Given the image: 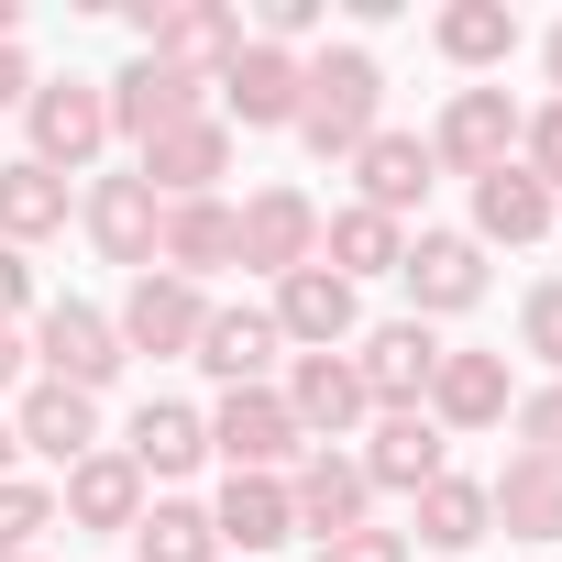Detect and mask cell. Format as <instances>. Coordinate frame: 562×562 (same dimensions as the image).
Returning <instances> with one entry per match:
<instances>
[{
    "label": "cell",
    "instance_id": "6da1fadb",
    "mask_svg": "<svg viewBox=\"0 0 562 562\" xmlns=\"http://www.w3.org/2000/svg\"><path fill=\"white\" fill-rule=\"evenodd\" d=\"M375 111H386V67L364 56V45H321L310 67H299V144L310 155H364L375 144Z\"/></svg>",
    "mask_w": 562,
    "mask_h": 562
},
{
    "label": "cell",
    "instance_id": "7a4b0ae2",
    "mask_svg": "<svg viewBox=\"0 0 562 562\" xmlns=\"http://www.w3.org/2000/svg\"><path fill=\"white\" fill-rule=\"evenodd\" d=\"M133 34H144L155 67H177V78H199V89L243 56V12H221V0H144Z\"/></svg>",
    "mask_w": 562,
    "mask_h": 562
},
{
    "label": "cell",
    "instance_id": "3957f363",
    "mask_svg": "<svg viewBox=\"0 0 562 562\" xmlns=\"http://www.w3.org/2000/svg\"><path fill=\"white\" fill-rule=\"evenodd\" d=\"M23 122H34V166L78 177V166L111 144V89H100V78H34Z\"/></svg>",
    "mask_w": 562,
    "mask_h": 562
},
{
    "label": "cell",
    "instance_id": "277c9868",
    "mask_svg": "<svg viewBox=\"0 0 562 562\" xmlns=\"http://www.w3.org/2000/svg\"><path fill=\"white\" fill-rule=\"evenodd\" d=\"M299 67H310V56H276V45L243 34V56L210 78V111H221L232 133H299Z\"/></svg>",
    "mask_w": 562,
    "mask_h": 562
},
{
    "label": "cell",
    "instance_id": "5b68a950",
    "mask_svg": "<svg viewBox=\"0 0 562 562\" xmlns=\"http://www.w3.org/2000/svg\"><path fill=\"white\" fill-rule=\"evenodd\" d=\"M210 452H221L232 474H288V463L310 452V430L288 419V397H276V386H232V397L210 408Z\"/></svg>",
    "mask_w": 562,
    "mask_h": 562
},
{
    "label": "cell",
    "instance_id": "8992f818",
    "mask_svg": "<svg viewBox=\"0 0 562 562\" xmlns=\"http://www.w3.org/2000/svg\"><path fill=\"white\" fill-rule=\"evenodd\" d=\"M430 166H452V177L518 166V100H507V89H452L441 122H430Z\"/></svg>",
    "mask_w": 562,
    "mask_h": 562
},
{
    "label": "cell",
    "instance_id": "52a82bcc",
    "mask_svg": "<svg viewBox=\"0 0 562 562\" xmlns=\"http://www.w3.org/2000/svg\"><path fill=\"white\" fill-rule=\"evenodd\" d=\"M34 364H45L56 386L100 397V386L122 375V331H111V310H89V299H56V310H34Z\"/></svg>",
    "mask_w": 562,
    "mask_h": 562
},
{
    "label": "cell",
    "instance_id": "ba28073f",
    "mask_svg": "<svg viewBox=\"0 0 562 562\" xmlns=\"http://www.w3.org/2000/svg\"><path fill=\"white\" fill-rule=\"evenodd\" d=\"M397 288H408V321H452L485 299V243L474 232H419L397 254Z\"/></svg>",
    "mask_w": 562,
    "mask_h": 562
},
{
    "label": "cell",
    "instance_id": "9c48e42d",
    "mask_svg": "<svg viewBox=\"0 0 562 562\" xmlns=\"http://www.w3.org/2000/svg\"><path fill=\"white\" fill-rule=\"evenodd\" d=\"M232 221H243V265H254V276L321 265V199H310V188H254Z\"/></svg>",
    "mask_w": 562,
    "mask_h": 562
},
{
    "label": "cell",
    "instance_id": "30bf717a",
    "mask_svg": "<svg viewBox=\"0 0 562 562\" xmlns=\"http://www.w3.org/2000/svg\"><path fill=\"white\" fill-rule=\"evenodd\" d=\"M199 321H210V299L188 288V276H166V265H144L133 288H122V310H111L122 353H188V342H199Z\"/></svg>",
    "mask_w": 562,
    "mask_h": 562
},
{
    "label": "cell",
    "instance_id": "8fae6325",
    "mask_svg": "<svg viewBox=\"0 0 562 562\" xmlns=\"http://www.w3.org/2000/svg\"><path fill=\"white\" fill-rule=\"evenodd\" d=\"M133 177H144L155 199H221V177H232V122H221V111H199V122L155 133Z\"/></svg>",
    "mask_w": 562,
    "mask_h": 562
},
{
    "label": "cell",
    "instance_id": "7c38bea8",
    "mask_svg": "<svg viewBox=\"0 0 562 562\" xmlns=\"http://www.w3.org/2000/svg\"><path fill=\"white\" fill-rule=\"evenodd\" d=\"M441 331L430 321H386V331H364V353H353V375H364V408H419L430 397V375H441Z\"/></svg>",
    "mask_w": 562,
    "mask_h": 562
},
{
    "label": "cell",
    "instance_id": "4fadbf2b",
    "mask_svg": "<svg viewBox=\"0 0 562 562\" xmlns=\"http://www.w3.org/2000/svg\"><path fill=\"white\" fill-rule=\"evenodd\" d=\"M265 321H276V342H299V353H342L364 310H353V288L331 265H299V276H276V310Z\"/></svg>",
    "mask_w": 562,
    "mask_h": 562
},
{
    "label": "cell",
    "instance_id": "5bb4252c",
    "mask_svg": "<svg viewBox=\"0 0 562 562\" xmlns=\"http://www.w3.org/2000/svg\"><path fill=\"white\" fill-rule=\"evenodd\" d=\"M276 397H288V419L310 430V452H331L353 419H375V408H364V375H353V353H299Z\"/></svg>",
    "mask_w": 562,
    "mask_h": 562
},
{
    "label": "cell",
    "instance_id": "9a60e30c",
    "mask_svg": "<svg viewBox=\"0 0 562 562\" xmlns=\"http://www.w3.org/2000/svg\"><path fill=\"white\" fill-rule=\"evenodd\" d=\"M155 265L166 276H221V265H243V221H232V199H166V221H155Z\"/></svg>",
    "mask_w": 562,
    "mask_h": 562
},
{
    "label": "cell",
    "instance_id": "2e32d148",
    "mask_svg": "<svg viewBox=\"0 0 562 562\" xmlns=\"http://www.w3.org/2000/svg\"><path fill=\"white\" fill-rule=\"evenodd\" d=\"M100 89H111V133H133V144H155V133H177V122L210 111V89L177 78V67H155V56H133V67L100 78Z\"/></svg>",
    "mask_w": 562,
    "mask_h": 562
},
{
    "label": "cell",
    "instance_id": "e0dca14e",
    "mask_svg": "<svg viewBox=\"0 0 562 562\" xmlns=\"http://www.w3.org/2000/svg\"><path fill=\"white\" fill-rule=\"evenodd\" d=\"M12 441H23L34 463H89V452H100V397H78V386L34 375V386H23V408H12Z\"/></svg>",
    "mask_w": 562,
    "mask_h": 562
},
{
    "label": "cell",
    "instance_id": "ac0fdd59",
    "mask_svg": "<svg viewBox=\"0 0 562 562\" xmlns=\"http://www.w3.org/2000/svg\"><path fill=\"white\" fill-rule=\"evenodd\" d=\"M364 507H375V485H364L353 452H299V463H288V518H299V529L342 540V529H364Z\"/></svg>",
    "mask_w": 562,
    "mask_h": 562
},
{
    "label": "cell",
    "instance_id": "d6986e66",
    "mask_svg": "<svg viewBox=\"0 0 562 562\" xmlns=\"http://www.w3.org/2000/svg\"><path fill=\"white\" fill-rule=\"evenodd\" d=\"M419 408L441 419V441H452V430H496V419L518 408L507 353H441V375H430V397H419Z\"/></svg>",
    "mask_w": 562,
    "mask_h": 562
},
{
    "label": "cell",
    "instance_id": "ffe728a7",
    "mask_svg": "<svg viewBox=\"0 0 562 562\" xmlns=\"http://www.w3.org/2000/svg\"><path fill=\"white\" fill-rule=\"evenodd\" d=\"M364 463V485H397V496H419V485H441L452 463H441V419L430 408H375V441L353 452Z\"/></svg>",
    "mask_w": 562,
    "mask_h": 562
},
{
    "label": "cell",
    "instance_id": "44dd1931",
    "mask_svg": "<svg viewBox=\"0 0 562 562\" xmlns=\"http://www.w3.org/2000/svg\"><path fill=\"white\" fill-rule=\"evenodd\" d=\"M78 221H89V243H100L111 265L144 276V265H155V221H166V199H155L144 177H100V188L78 199Z\"/></svg>",
    "mask_w": 562,
    "mask_h": 562
},
{
    "label": "cell",
    "instance_id": "7402d4cb",
    "mask_svg": "<svg viewBox=\"0 0 562 562\" xmlns=\"http://www.w3.org/2000/svg\"><path fill=\"white\" fill-rule=\"evenodd\" d=\"M122 463H133L144 485L199 474V463H210V419H199V408H177V397H144V408H133V430H122Z\"/></svg>",
    "mask_w": 562,
    "mask_h": 562
},
{
    "label": "cell",
    "instance_id": "603a6c76",
    "mask_svg": "<svg viewBox=\"0 0 562 562\" xmlns=\"http://www.w3.org/2000/svg\"><path fill=\"white\" fill-rule=\"evenodd\" d=\"M210 529H221V551L265 562L276 540L299 529V518H288V474H221V496H210Z\"/></svg>",
    "mask_w": 562,
    "mask_h": 562
},
{
    "label": "cell",
    "instance_id": "cb8c5ba5",
    "mask_svg": "<svg viewBox=\"0 0 562 562\" xmlns=\"http://www.w3.org/2000/svg\"><path fill=\"white\" fill-rule=\"evenodd\" d=\"M353 177H364V210L408 221V210L430 199V177H441V166H430V133H386V122H375V144L353 155Z\"/></svg>",
    "mask_w": 562,
    "mask_h": 562
},
{
    "label": "cell",
    "instance_id": "d4e9b609",
    "mask_svg": "<svg viewBox=\"0 0 562 562\" xmlns=\"http://www.w3.org/2000/svg\"><path fill=\"white\" fill-rule=\"evenodd\" d=\"M397 254H408V221H386V210H331L321 221V265L342 276V288H364V276H397Z\"/></svg>",
    "mask_w": 562,
    "mask_h": 562
},
{
    "label": "cell",
    "instance_id": "484cf974",
    "mask_svg": "<svg viewBox=\"0 0 562 562\" xmlns=\"http://www.w3.org/2000/svg\"><path fill=\"white\" fill-rule=\"evenodd\" d=\"M562 221V199L529 177V166H496V177H474V243H540Z\"/></svg>",
    "mask_w": 562,
    "mask_h": 562
},
{
    "label": "cell",
    "instance_id": "4316f807",
    "mask_svg": "<svg viewBox=\"0 0 562 562\" xmlns=\"http://www.w3.org/2000/svg\"><path fill=\"white\" fill-rule=\"evenodd\" d=\"M485 507H496V529H507V540H562V463L507 452V474L485 485Z\"/></svg>",
    "mask_w": 562,
    "mask_h": 562
},
{
    "label": "cell",
    "instance_id": "83f0119b",
    "mask_svg": "<svg viewBox=\"0 0 562 562\" xmlns=\"http://www.w3.org/2000/svg\"><path fill=\"white\" fill-rule=\"evenodd\" d=\"M188 364H210L221 386H265V364H276V321H265V310H210L199 342H188Z\"/></svg>",
    "mask_w": 562,
    "mask_h": 562
},
{
    "label": "cell",
    "instance_id": "f1b7e54d",
    "mask_svg": "<svg viewBox=\"0 0 562 562\" xmlns=\"http://www.w3.org/2000/svg\"><path fill=\"white\" fill-rule=\"evenodd\" d=\"M56 518H78V529H133V518H144V474H133L122 452H89V463H67Z\"/></svg>",
    "mask_w": 562,
    "mask_h": 562
},
{
    "label": "cell",
    "instance_id": "f546056e",
    "mask_svg": "<svg viewBox=\"0 0 562 562\" xmlns=\"http://www.w3.org/2000/svg\"><path fill=\"white\" fill-rule=\"evenodd\" d=\"M45 232H67V177L23 155V166H0V243L23 254V243H45Z\"/></svg>",
    "mask_w": 562,
    "mask_h": 562
},
{
    "label": "cell",
    "instance_id": "4dcf8cb0",
    "mask_svg": "<svg viewBox=\"0 0 562 562\" xmlns=\"http://www.w3.org/2000/svg\"><path fill=\"white\" fill-rule=\"evenodd\" d=\"M474 551V540H496V507H485V485H463V474H441V485H419V529H408V551Z\"/></svg>",
    "mask_w": 562,
    "mask_h": 562
},
{
    "label": "cell",
    "instance_id": "1f68e13d",
    "mask_svg": "<svg viewBox=\"0 0 562 562\" xmlns=\"http://www.w3.org/2000/svg\"><path fill=\"white\" fill-rule=\"evenodd\" d=\"M133 562H221L210 507H199V496H155V507L133 518Z\"/></svg>",
    "mask_w": 562,
    "mask_h": 562
},
{
    "label": "cell",
    "instance_id": "d6a6232c",
    "mask_svg": "<svg viewBox=\"0 0 562 562\" xmlns=\"http://www.w3.org/2000/svg\"><path fill=\"white\" fill-rule=\"evenodd\" d=\"M430 45L452 67H507L518 56V12H507V0H452V12L430 23Z\"/></svg>",
    "mask_w": 562,
    "mask_h": 562
},
{
    "label": "cell",
    "instance_id": "836d02e7",
    "mask_svg": "<svg viewBox=\"0 0 562 562\" xmlns=\"http://www.w3.org/2000/svg\"><path fill=\"white\" fill-rule=\"evenodd\" d=\"M56 529V485H0V562H34V540Z\"/></svg>",
    "mask_w": 562,
    "mask_h": 562
},
{
    "label": "cell",
    "instance_id": "e575fe53",
    "mask_svg": "<svg viewBox=\"0 0 562 562\" xmlns=\"http://www.w3.org/2000/svg\"><path fill=\"white\" fill-rule=\"evenodd\" d=\"M518 166H529L540 188H562V100H540V111L518 122Z\"/></svg>",
    "mask_w": 562,
    "mask_h": 562
},
{
    "label": "cell",
    "instance_id": "d590c367",
    "mask_svg": "<svg viewBox=\"0 0 562 562\" xmlns=\"http://www.w3.org/2000/svg\"><path fill=\"white\" fill-rule=\"evenodd\" d=\"M518 342L562 375V276H551V288H529V310H518Z\"/></svg>",
    "mask_w": 562,
    "mask_h": 562
},
{
    "label": "cell",
    "instance_id": "8d00e7d4",
    "mask_svg": "<svg viewBox=\"0 0 562 562\" xmlns=\"http://www.w3.org/2000/svg\"><path fill=\"white\" fill-rule=\"evenodd\" d=\"M507 419H518V441H529V452H540V463H562V375H551V386H540V397H518V408H507Z\"/></svg>",
    "mask_w": 562,
    "mask_h": 562
},
{
    "label": "cell",
    "instance_id": "74e56055",
    "mask_svg": "<svg viewBox=\"0 0 562 562\" xmlns=\"http://www.w3.org/2000/svg\"><path fill=\"white\" fill-rule=\"evenodd\" d=\"M321 562H408V529H342V540H321Z\"/></svg>",
    "mask_w": 562,
    "mask_h": 562
},
{
    "label": "cell",
    "instance_id": "f35d334b",
    "mask_svg": "<svg viewBox=\"0 0 562 562\" xmlns=\"http://www.w3.org/2000/svg\"><path fill=\"white\" fill-rule=\"evenodd\" d=\"M23 299H34V265H23L12 243H0V321H23Z\"/></svg>",
    "mask_w": 562,
    "mask_h": 562
},
{
    "label": "cell",
    "instance_id": "ab89813d",
    "mask_svg": "<svg viewBox=\"0 0 562 562\" xmlns=\"http://www.w3.org/2000/svg\"><path fill=\"white\" fill-rule=\"evenodd\" d=\"M23 364H34V331H23V321H0V386H23Z\"/></svg>",
    "mask_w": 562,
    "mask_h": 562
},
{
    "label": "cell",
    "instance_id": "60d3db41",
    "mask_svg": "<svg viewBox=\"0 0 562 562\" xmlns=\"http://www.w3.org/2000/svg\"><path fill=\"white\" fill-rule=\"evenodd\" d=\"M12 100H34V67H23V45H0V111Z\"/></svg>",
    "mask_w": 562,
    "mask_h": 562
},
{
    "label": "cell",
    "instance_id": "b9f144b4",
    "mask_svg": "<svg viewBox=\"0 0 562 562\" xmlns=\"http://www.w3.org/2000/svg\"><path fill=\"white\" fill-rule=\"evenodd\" d=\"M540 67H551V100H562V23L540 34Z\"/></svg>",
    "mask_w": 562,
    "mask_h": 562
},
{
    "label": "cell",
    "instance_id": "7bdbcfd3",
    "mask_svg": "<svg viewBox=\"0 0 562 562\" xmlns=\"http://www.w3.org/2000/svg\"><path fill=\"white\" fill-rule=\"evenodd\" d=\"M12 452H23V441H12V419H0V485H12Z\"/></svg>",
    "mask_w": 562,
    "mask_h": 562
},
{
    "label": "cell",
    "instance_id": "ee69618b",
    "mask_svg": "<svg viewBox=\"0 0 562 562\" xmlns=\"http://www.w3.org/2000/svg\"><path fill=\"white\" fill-rule=\"evenodd\" d=\"M12 34H23V12H12V0H0V45H12Z\"/></svg>",
    "mask_w": 562,
    "mask_h": 562
}]
</instances>
